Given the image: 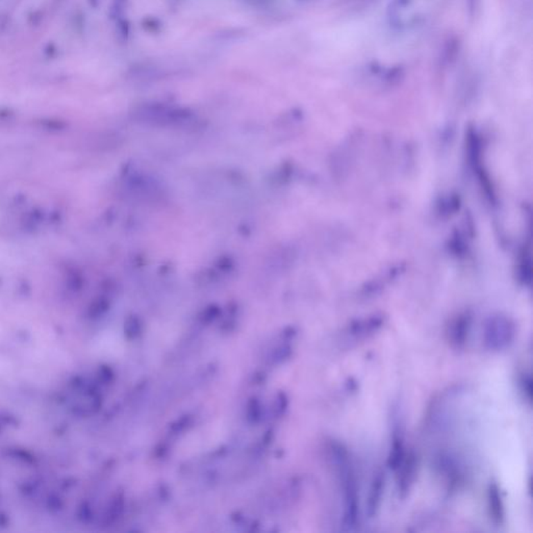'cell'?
I'll list each match as a JSON object with an SVG mask.
<instances>
[{
	"mask_svg": "<svg viewBox=\"0 0 533 533\" xmlns=\"http://www.w3.org/2000/svg\"><path fill=\"white\" fill-rule=\"evenodd\" d=\"M487 507L493 524L501 526L505 522V506L499 485L495 481L489 483L487 489Z\"/></svg>",
	"mask_w": 533,
	"mask_h": 533,
	"instance_id": "obj_5",
	"label": "cell"
},
{
	"mask_svg": "<svg viewBox=\"0 0 533 533\" xmlns=\"http://www.w3.org/2000/svg\"><path fill=\"white\" fill-rule=\"evenodd\" d=\"M445 0H393L389 8L390 24L395 30L422 26L439 11Z\"/></svg>",
	"mask_w": 533,
	"mask_h": 533,
	"instance_id": "obj_2",
	"label": "cell"
},
{
	"mask_svg": "<svg viewBox=\"0 0 533 533\" xmlns=\"http://www.w3.org/2000/svg\"><path fill=\"white\" fill-rule=\"evenodd\" d=\"M471 326H472V316L468 313L457 317L450 331V341L452 345L457 349H462L468 341L470 335Z\"/></svg>",
	"mask_w": 533,
	"mask_h": 533,
	"instance_id": "obj_9",
	"label": "cell"
},
{
	"mask_svg": "<svg viewBox=\"0 0 533 533\" xmlns=\"http://www.w3.org/2000/svg\"><path fill=\"white\" fill-rule=\"evenodd\" d=\"M335 468L338 470L340 485L344 496V530L354 531L360 525V496L358 481L347 450L341 444L331 447Z\"/></svg>",
	"mask_w": 533,
	"mask_h": 533,
	"instance_id": "obj_1",
	"label": "cell"
},
{
	"mask_svg": "<svg viewBox=\"0 0 533 533\" xmlns=\"http://www.w3.org/2000/svg\"><path fill=\"white\" fill-rule=\"evenodd\" d=\"M385 475L383 471H378L374 475L371 483L370 491H369L368 501H367L366 512L369 518H375L379 508H381V502H383V496L385 493Z\"/></svg>",
	"mask_w": 533,
	"mask_h": 533,
	"instance_id": "obj_6",
	"label": "cell"
},
{
	"mask_svg": "<svg viewBox=\"0 0 533 533\" xmlns=\"http://www.w3.org/2000/svg\"><path fill=\"white\" fill-rule=\"evenodd\" d=\"M516 335V323L504 315H496L485 322L483 347L491 352H501L514 344Z\"/></svg>",
	"mask_w": 533,
	"mask_h": 533,
	"instance_id": "obj_3",
	"label": "cell"
},
{
	"mask_svg": "<svg viewBox=\"0 0 533 533\" xmlns=\"http://www.w3.org/2000/svg\"><path fill=\"white\" fill-rule=\"evenodd\" d=\"M385 323V318L383 316H373L364 320H358L351 323L347 329V335L351 337V339L362 340L366 339L369 335L378 331L383 327Z\"/></svg>",
	"mask_w": 533,
	"mask_h": 533,
	"instance_id": "obj_7",
	"label": "cell"
},
{
	"mask_svg": "<svg viewBox=\"0 0 533 533\" xmlns=\"http://www.w3.org/2000/svg\"><path fill=\"white\" fill-rule=\"evenodd\" d=\"M518 387L524 399L531 404L532 402V377L530 373L523 372L518 378Z\"/></svg>",
	"mask_w": 533,
	"mask_h": 533,
	"instance_id": "obj_10",
	"label": "cell"
},
{
	"mask_svg": "<svg viewBox=\"0 0 533 533\" xmlns=\"http://www.w3.org/2000/svg\"><path fill=\"white\" fill-rule=\"evenodd\" d=\"M406 453L408 452H406L405 449L403 431H402L401 426L396 423L394 425L391 449H390L389 458H387V466H389V468L394 471V472H396L401 462H403Z\"/></svg>",
	"mask_w": 533,
	"mask_h": 533,
	"instance_id": "obj_8",
	"label": "cell"
},
{
	"mask_svg": "<svg viewBox=\"0 0 533 533\" xmlns=\"http://www.w3.org/2000/svg\"><path fill=\"white\" fill-rule=\"evenodd\" d=\"M419 460L418 456L414 451L406 453L403 462L400 464L396 473L398 474L397 485L399 496L402 498L406 497L410 493V489L414 485L416 480L417 470H418Z\"/></svg>",
	"mask_w": 533,
	"mask_h": 533,
	"instance_id": "obj_4",
	"label": "cell"
}]
</instances>
